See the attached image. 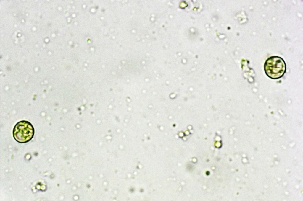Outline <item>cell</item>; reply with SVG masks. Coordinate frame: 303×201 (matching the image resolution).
I'll use <instances>...</instances> for the list:
<instances>
[{"label": "cell", "instance_id": "1", "mask_svg": "<svg viewBox=\"0 0 303 201\" xmlns=\"http://www.w3.org/2000/svg\"><path fill=\"white\" fill-rule=\"evenodd\" d=\"M264 69L266 75L272 79H277L282 77L286 71V65L283 59L278 56H273L265 61Z\"/></svg>", "mask_w": 303, "mask_h": 201}, {"label": "cell", "instance_id": "2", "mask_svg": "<svg viewBox=\"0 0 303 201\" xmlns=\"http://www.w3.org/2000/svg\"><path fill=\"white\" fill-rule=\"evenodd\" d=\"M35 133L34 128L29 122L22 120L18 122L14 126L13 136L15 140L20 143H25L33 138Z\"/></svg>", "mask_w": 303, "mask_h": 201}]
</instances>
